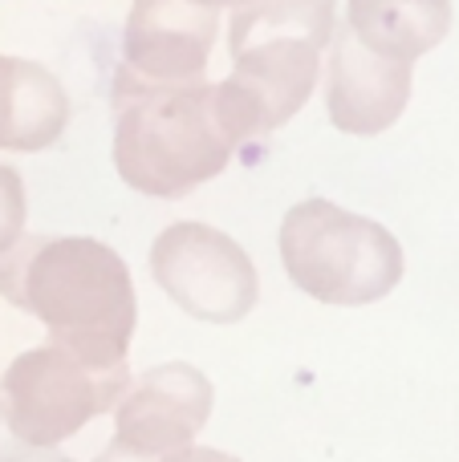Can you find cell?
Returning a JSON list of instances; mask_svg holds the SVG:
<instances>
[{"mask_svg":"<svg viewBox=\"0 0 459 462\" xmlns=\"http://www.w3.org/2000/svg\"><path fill=\"white\" fill-rule=\"evenodd\" d=\"M0 296L33 312L53 345L98 369L126 361L138 320L130 268L110 244L89 236H24L0 255Z\"/></svg>","mask_w":459,"mask_h":462,"instance_id":"obj_1","label":"cell"},{"mask_svg":"<svg viewBox=\"0 0 459 462\" xmlns=\"http://www.w3.org/2000/svg\"><path fill=\"white\" fill-rule=\"evenodd\" d=\"M252 143L224 86L138 89L118 97L114 167L122 183L151 199H183L216 179Z\"/></svg>","mask_w":459,"mask_h":462,"instance_id":"obj_2","label":"cell"},{"mask_svg":"<svg viewBox=\"0 0 459 462\" xmlns=\"http://www.w3.org/2000/svg\"><path fill=\"white\" fill-rule=\"evenodd\" d=\"M333 32V0H257L232 13V73L220 86L252 138L273 134L309 102Z\"/></svg>","mask_w":459,"mask_h":462,"instance_id":"obj_3","label":"cell"},{"mask_svg":"<svg viewBox=\"0 0 459 462\" xmlns=\"http://www.w3.org/2000/svg\"><path fill=\"white\" fill-rule=\"evenodd\" d=\"M281 263L322 304H374L403 280V247L382 224L330 199H301L281 219Z\"/></svg>","mask_w":459,"mask_h":462,"instance_id":"obj_4","label":"cell"},{"mask_svg":"<svg viewBox=\"0 0 459 462\" xmlns=\"http://www.w3.org/2000/svg\"><path fill=\"white\" fill-rule=\"evenodd\" d=\"M126 390V365L98 369L53 341L24 349L0 377L8 430L16 442L33 450H49L57 442L73 439L89 418L118 406Z\"/></svg>","mask_w":459,"mask_h":462,"instance_id":"obj_5","label":"cell"},{"mask_svg":"<svg viewBox=\"0 0 459 462\" xmlns=\"http://www.w3.org/2000/svg\"><path fill=\"white\" fill-rule=\"evenodd\" d=\"M151 276L163 296L179 304L187 317L208 325H236L252 312L260 280L248 252L228 231L208 224H171L151 244Z\"/></svg>","mask_w":459,"mask_h":462,"instance_id":"obj_6","label":"cell"},{"mask_svg":"<svg viewBox=\"0 0 459 462\" xmlns=\"http://www.w3.org/2000/svg\"><path fill=\"white\" fill-rule=\"evenodd\" d=\"M216 37L220 8L200 0H135L122 29V69L114 97L138 89L200 86Z\"/></svg>","mask_w":459,"mask_h":462,"instance_id":"obj_7","label":"cell"},{"mask_svg":"<svg viewBox=\"0 0 459 462\" xmlns=\"http://www.w3.org/2000/svg\"><path fill=\"white\" fill-rule=\"evenodd\" d=\"M211 382L195 365L167 361L138 377L118 402L114 439L135 455L163 462L175 450L192 447V439L211 418Z\"/></svg>","mask_w":459,"mask_h":462,"instance_id":"obj_8","label":"cell"},{"mask_svg":"<svg viewBox=\"0 0 459 462\" xmlns=\"http://www.w3.org/2000/svg\"><path fill=\"white\" fill-rule=\"evenodd\" d=\"M411 102V65L390 61L346 29L333 32L325 69V110L342 134L374 138L403 118Z\"/></svg>","mask_w":459,"mask_h":462,"instance_id":"obj_9","label":"cell"},{"mask_svg":"<svg viewBox=\"0 0 459 462\" xmlns=\"http://www.w3.org/2000/svg\"><path fill=\"white\" fill-rule=\"evenodd\" d=\"M70 114V94L45 65L0 53V151H45L65 134Z\"/></svg>","mask_w":459,"mask_h":462,"instance_id":"obj_10","label":"cell"},{"mask_svg":"<svg viewBox=\"0 0 459 462\" xmlns=\"http://www.w3.org/2000/svg\"><path fill=\"white\" fill-rule=\"evenodd\" d=\"M346 24L374 53L411 65L452 32V0H346Z\"/></svg>","mask_w":459,"mask_h":462,"instance_id":"obj_11","label":"cell"},{"mask_svg":"<svg viewBox=\"0 0 459 462\" xmlns=\"http://www.w3.org/2000/svg\"><path fill=\"white\" fill-rule=\"evenodd\" d=\"M24 216H29V203H24L21 175L0 162V255L24 239Z\"/></svg>","mask_w":459,"mask_h":462,"instance_id":"obj_12","label":"cell"},{"mask_svg":"<svg viewBox=\"0 0 459 462\" xmlns=\"http://www.w3.org/2000/svg\"><path fill=\"white\" fill-rule=\"evenodd\" d=\"M163 462H240V458L224 455V450H211V447H183V450H175V455H167Z\"/></svg>","mask_w":459,"mask_h":462,"instance_id":"obj_13","label":"cell"},{"mask_svg":"<svg viewBox=\"0 0 459 462\" xmlns=\"http://www.w3.org/2000/svg\"><path fill=\"white\" fill-rule=\"evenodd\" d=\"M98 462H155V458H146V455H135V450H130V447H122V442L114 439L110 447L102 450V458H98Z\"/></svg>","mask_w":459,"mask_h":462,"instance_id":"obj_14","label":"cell"},{"mask_svg":"<svg viewBox=\"0 0 459 462\" xmlns=\"http://www.w3.org/2000/svg\"><path fill=\"white\" fill-rule=\"evenodd\" d=\"M0 462H73L65 455H53V450H21V455H0Z\"/></svg>","mask_w":459,"mask_h":462,"instance_id":"obj_15","label":"cell"},{"mask_svg":"<svg viewBox=\"0 0 459 462\" xmlns=\"http://www.w3.org/2000/svg\"><path fill=\"white\" fill-rule=\"evenodd\" d=\"M200 5H208V8H248V5H257V0H200Z\"/></svg>","mask_w":459,"mask_h":462,"instance_id":"obj_16","label":"cell"},{"mask_svg":"<svg viewBox=\"0 0 459 462\" xmlns=\"http://www.w3.org/2000/svg\"><path fill=\"white\" fill-rule=\"evenodd\" d=\"M0 418H5V402H0Z\"/></svg>","mask_w":459,"mask_h":462,"instance_id":"obj_17","label":"cell"}]
</instances>
